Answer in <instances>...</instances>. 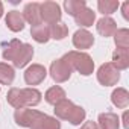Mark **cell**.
<instances>
[{"instance_id": "obj_1", "label": "cell", "mask_w": 129, "mask_h": 129, "mask_svg": "<svg viewBox=\"0 0 129 129\" xmlns=\"http://www.w3.org/2000/svg\"><path fill=\"white\" fill-rule=\"evenodd\" d=\"M14 120L18 126L29 129H61V121L56 117L47 115L32 108L15 109Z\"/></svg>"}, {"instance_id": "obj_2", "label": "cell", "mask_w": 129, "mask_h": 129, "mask_svg": "<svg viewBox=\"0 0 129 129\" xmlns=\"http://www.w3.org/2000/svg\"><path fill=\"white\" fill-rule=\"evenodd\" d=\"M3 59L12 61L14 67L23 69L34 58V47L27 43H21L20 40H12L3 49Z\"/></svg>"}, {"instance_id": "obj_3", "label": "cell", "mask_w": 129, "mask_h": 129, "mask_svg": "<svg viewBox=\"0 0 129 129\" xmlns=\"http://www.w3.org/2000/svg\"><path fill=\"white\" fill-rule=\"evenodd\" d=\"M41 91L37 88L27 87V88H11L6 94L8 103L18 109V108H29V106H37L41 102Z\"/></svg>"}, {"instance_id": "obj_4", "label": "cell", "mask_w": 129, "mask_h": 129, "mask_svg": "<svg viewBox=\"0 0 129 129\" xmlns=\"http://www.w3.org/2000/svg\"><path fill=\"white\" fill-rule=\"evenodd\" d=\"M55 115L58 117V118H61V120H67V121H70L72 124H75V126H78V124H81L84 120H85V115H87V112H85V109L82 108V106H79V105H75L72 100H69V99H64V100H61L58 105H55Z\"/></svg>"}, {"instance_id": "obj_5", "label": "cell", "mask_w": 129, "mask_h": 129, "mask_svg": "<svg viewBox=\"0 0 129 129\" xmlns=\"http://www.w3.org/2000/svg\"><path fill=\"white\" fill-rule=\"evenodd\" d=\"M69 62V66L76 70L79 75L82 76H90L93 75L94 72V61L93 58L85 53V52H79V50H72V52H67L66 55L62 56Z\"/></svg>"}, {"instance_id": "obj_6", "label": "cell", "mask_w": 129, "mask_h": 129, "mask_svg": "<svg viewBox=\"0 0 129 129\" xmlns=\"http://www.w3.org/2000/svg\"><path fill=\"white\" fill-rule=\"evenodd\" d=\"M97 81L103 87L117 85V82L120 81V70L115 69L112 62H105L97 70Z\"/></svg>"}, {"instance_id": "obj_7", "label": "cell", "mask_w": 129, "mask_h": 129, "mask_svg": "<svg viewBox=\"0 0 129 129\" xmlns=\"http://www.w3.org/2000/svg\"><path fill=\"white\" fill-rule=\"evenodd\" d=\"M72 73H73V69L69 66V62L64 59V58L55 59V61L50 64V76H52V79H53L56 84L67 82V81L70 79Z\"/></svg>"}, {"instance_id": "obj_8", "label": "cell", "mask_w": 129, "mask_h": 129, "mask_svg": "<svg viewBox=\"0 0 129 129\" xmlns=\"http://www.w3.org/2000/svg\"><path fill=\"white\" fill-rule=\"evenodd\" d=\"M40 14H41V21L47 23V24H55L61 21L62 12H61V6L56 2H44L40 3Z\"/></svg>"}, {"instance_id": "obj_9", "label": "cell", "mask_w": 129, "mask_h": 129, "mask_svg": "<svg viewBox=\"0 0 129 129\" xmlns=\"http://www.w3.org/2000/svg\"><path fill=\"white\" fill-rule=\"evenodd\" d=\"M47 78V70L41 64H32L24 72V82L34 88V85H40Z\"/></svg>"}, {"instance_id": "obj_10", "label": "cell", "mask_w": 129, "mask_h": 129, "mask_svg": "<svg viewBox=\"0 0 129 129\" xmlns=\"http://www.w3.org/2000/svg\"><path fill=\"white\" fill-rule=\"evenodd\" d=\"M93 44H94V37H93L91 32H88L87 29H79V30L75 32V35H73V46L76 49H79V52L93 47Z\"/></svg>"}, {"instance_id": "obj_11", "label": "cell", "mask_w": 129, "mask_h": 129, "mask_svg": "<svg viewBox=\"0 0 129 129\" xmlns=\"http://www.w3.org/2000/svg\"><path fill=\"white\" fill-rule=\"evenodd\" d=\"M21 15H23V20L27 21L29 24H32V26L40 24V23H41L40 3H37V2H30V3L24 5V9H23Z\"/></svg>"}, {"instance_id": "obj_12", "label": "cell", "mask_w": 129, "mask_h": 129, "mask_svg": "<svg viewBox=\"0 0 129 129\" xmlns=\"http://www.w3.org/2000/svg\"><path fill=\"white\" fill-rule=\"evenodd\" d=\"M99 129H120V118L114 112H102L97 118Z\"/></svg>"}, {"instance_id": "obj_13", "label": "cell", "mask_w": 129, "mask_h": 129, "mask_svg": "<svg viewBox=\"0 0 129 129\" xmlns=\"http://www.w3.org/2000/svg\"><path fill=\"white\" fill-rule=\"evenodd\" d=\"M96 29H97V32H99L102 37H105V38L114 37V34L117 32V23H115L111 17H102V18L97 21Z\"/></svg>"}, {"instance_id": "obj_14", "label": "cell", "mask_w": 129, "mask_h": 129, "mask_svg": "<svg viewBox=\"0 0 129 129\" xmlns=\"http://www.w3.org/2000/svg\"><path fill=\"white\" fill-rule=\"evenodd\" d=\"M5 23H6V27L12 32H20L24 29V20H23L21 12L18 11H9L6 14Z\"/></svg>"}, {"instance_id": "obj_15", "label": "cell", "mask_w": 129, "mask_h": 129, "mask_svg": "<svg viewBox=\"0 0 129 129\" xmlns=\"http://www.w3.org/2000/svg\"><path fill=\"white\" fill-rule=\"evenodd\" d=\"M112 64L117 70H126L129 67V49H115L112 53Z\"/></svg>"}, {"instance_id": "obj_16", "label": "cell", "mask_w": 129, "mask_h": 129, "mask_svg": "<svg viewBox=\"0 0 129 129\" xmlns=\"http://www.w3.org/2000/svg\"><path fill=\"white\" fill-rule=\"evenodd\" d=\"M30 35H32V38H34L37 43H40V44H46V43L50 40V29H49L47 24L40 23V24L32 26V29H30Z\"/></svg>"}, {"instance_id": "obj_17", "label": "cell", "mask_w": 129, "mask_h": 129, "mask_svg": "<svg viewBox=\"0 0 129 129\" xmlns=\"http://www.w3.org/2000/svg\"><path fill=\"white\" fill-rule=\"evenodd\" d=\"M75 21L78 26L81 27H90L93 26V23L96 21V12L90 8H84L76 17H75Z\"/></svg>"}, {"instance_id": "obj_18", "label": "cell", "mask_w": 129, "mask_h": 129, "mask_svg": "<svg viewBox=\"0 0 129 129\" xmlns=\"http://www.w3.org/2000/svg\"><path fill=\"white\" fill-rule=\"evenodd\" d=\"M111 102L114 106L120 108V109H124L127 105H129V93L126 88H115L111 94Z\"/></svg>"}, {"instance_id": "obj_19", "label": "cell", "mask_w": 129, "mask_h": 129, "mask_svg": "<svg viewBox=\"0 0 129 129\" xmlns=\"http://www.w3.org/2000/svg\"><path fill=\"white\" fill-rule=\"evenodd\" d=\"M44 99H46V102H47L49 105H53V106H55V105H58L61 100L66 99V91H64L59 85L50 87V88L46 91Z\"/></svg>"}, {"instance_id": "obj_20", "label": "cell", "mask_w": 129, "mask_h": 129, "mask_svg": "<svg viewBox=\"0 0 129 129\" xmlns=\"http://www.w3.org/2000/svg\"><path fill=\"white\" fill-rule=\"evenodd\" d=\"M15 79V70L9 64L0 62V84L2 85H11Z\"/></svg>"}, {"instance_id": "obj_21", "label": "cell", "mask_w": 129, "mask_h": 129, "mask_svg": "<svg viewBox=\"0 0 129 129\" xmlns=\"http://www.w3.org/2000/svg\"><path fill=\"white\" fill-rule=\"evenodd\" d=\"M120 8L118 0H99L97 2V9L99 12L103 14V17H109Z\"/></svg>"}, {"instance_id": "obj_22", "label": "cell", "mask_w": 129, "mask_h": 129, "mask_svg": "<svg viewBox=\"0 0 129 129\" xmlns=\"http://www.w3.org/2000/svg\"><path fill=\"white\" fill-rule=\"evenodd\" d=\"M64 8L69 12V15H72L75 18L84 8H87V3H85V0H66L64 2Z\"/></svg>"}, {"instance_id": "obj_23", "label": "cell", "mask_w": 129, "mask_h": 129, "mask_svg": "<svg viewBox=\"0 0 129 129\" xmlns=\"http://www.w3.org/2000/svg\"><path fill=\"white\" fill-rule=\"evenodd\" d=\"M49 29H50V38L58 40V41L64 40V38L69 35V27L64 24V23H61V21L59 23H55V24H50Z\"/></svg>"}, {"instance_id": "obj_24", "label": "cell", "mask_w": 129, "mask_h": 129, "mask_svg": "<svg viewBox=\"0 0 129 129\" xmlns=\"http://www.w3.org/2000/svg\"><path fill=\"white\" fill-rule=\"evenodd\" d=\"M114 43L117 49H129V30L126 27L117 29V32L114 34Z\"/></svg>"}, {"instance_id": "obj_25", "label": "cell", "mask_w": 129, "mask_h": 129, "mask_svg": "<svg viewBox=\"0 0 129 129\" xmlns=\"http://www.w3.org/2000/svg\"><path fill=\"white\" fill-rule=\"evenodd\" d=\"M81 129H99V126H97V123L96 121H85L82 126H81Z\"/></svg>"}, {"instance_id": "obj_26", "label": "cell", "mask_w": 129, "mask_h": 129, "mask_svg": "<svg viewBox=\"0 0 129 129\" xmlns=\"http://www.w3.org/2000/svg\"><path fill=\"white\" fill-rule=\"evenodd\" d=\"M121 12H123L124 20H129V2H124L121 5Z\"/></svg>"}, {"instance_id": "obj_27", "label": "cell", "mask_w": 129, "mask_h": 129, "mask_svg": "<svg viewBox=\"0 0 129 129\" xmlns=\"http://www.w3.org/2000/svg\"><path fill=\"white\" fill-rule=\"evenodd\" d=\"M2 15H3V3L0 2V18H2Z\"/></svg>"}]
</instances>
